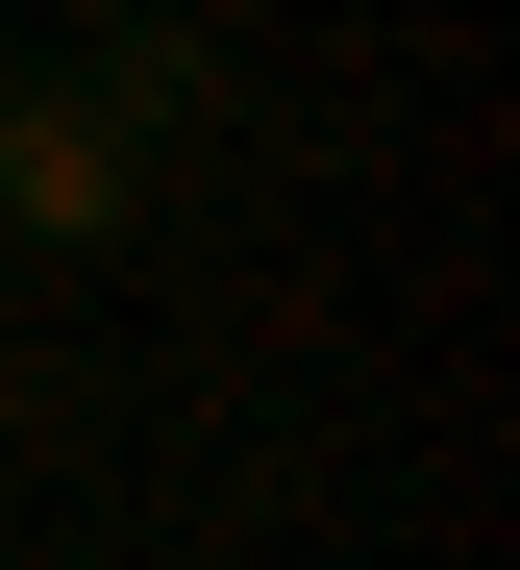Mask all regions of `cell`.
Masks as SVG:
<instances>
[{
    "label": "cell",
    "mask_w": 520,
    "mask_h": 570,
    "mask_svg": "<svg viewBox=\"0 0 520 570\" xmlns=\"http://www.w3.org/2000/svg\"><path fill=\"white\" fill-rule=\"evenodd\" d=\"M149 224V149L75 100V50H26L0 75V248H125Z\"/></svg>",
    "instance_id": "obj_1"
},
{
    "label": "cell",
    "mask_w": 520,
    "mask_h": 570,
    "mask_svg": "<svg viewBox=\"0 0 520 570\" xmlns=\"http://www.w3.org/2000/svg\"><path fill=\"white\" fill-rule=\"evenodd\" d=\"M75 100L125 125V149H198V125H224V26H198V0H99V50H75Z\"/></svg>",
    "instance_id": "obj_2"
},
{
    "label": "cell",
    "mask_w": 520,
    "mask_h": 570,
    "mask_svg": "<svg viewBox=\"0 0 520 570\" xmlns=\"http://www.w3.org/2000/svg\"><path fill=\"white\" fill-rule=\"evenodd\" d=\"M0 273H26V248H0Z\"/></svg>",
    "instance_id": "obj_3"
}]
</instances>
